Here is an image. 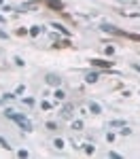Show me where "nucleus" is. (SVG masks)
Segmentation results:
<instances>
[{
    "instance_id": "nucleus-3",
    "label": "nucleus",
    "mask_w": 140,
    "mask_h": 159,
    "mask_svg": "<svg viewBox=\"0 0 140 159\" xmlns=\"http://www.w3.org/2000/svg\"><path fill=\"white\" fill-rule=\"evenodd\" d=\"M72 112H75V106H72V104H66V106L62 108V112H60V115H62L64 119H70V117H72Z\"/></svg>"
},
{
    "instance_id": "nucleus-16",
    "label": "nucleus",
    "mask_w": 140,
    "mask_h": 159,
    "mask_svg": "<svg viewBox=\"0 0 140 159\" xmlns=\"http://www.w3.org/2000/svg\"><path fill=\"white\" fill-rule=\"evenodd\" d=\"M38 32H40V28H36V25H34V28H32V30H30V34H32V36H36Z\"/></svg>"
},
{
    "instance_id": "nucleus-12",
    "label": "nucleus",
    "mask_w": 140,
    "mask_h": 159,
    "mask_svg": "<svg viewBox=\"0 0 140 159\" xmlns=\"http://www.w3.org/2000/svg\"><path fill=\"white\" fill-rule=\"evenodd\" d=\"M83 148H85V153H87V155L93 153V147H91V144H83Z\"/></svg>"
},
{
    "instance_id": "nucleus-10",
    "label": "nucleus",
    "mask_w": 140,
    "mask_h": 159,
    "mask_svg": "<svg viewBox=\"0 0 140 159\" xmlns=\"http://www.w3.org/2000/svg\"><path fill=\"white\" fill-rule=\"evenodd\" d=\"M111 127H125V121H113Z\"/></svg>"
},
{
    "instance_id": "nucleus-13",
    "label": "nucleus",
    "mask_w": 140,
    "mask_h": 159,
    "mask_svg": "<svg viewBox=\"0 0 140 159\" xmlns=\"http://www.w3.org/2000/svg\"><path fill=\"white\" fill-rule=\"evenodd\" d=\"M0 147H2V148H7V151H9V148H11V147H9V142H7V140H4V138H0Z\"/></svg>"
},
{
    "instance_id": "nucleus-11",
    "label": "nucleus",
    "mask_w": 140,
    "mask_h": 159,
    "mask_svg": "<svg viewBox=\"0 0 140 159\" xmlns=\"http://www.w3.org/2000/svg\"><path fill=\"white\" fill-rule=\"evenodd\" d=\"M53 28H55V30H60V32H64V34H68V30H66L64 25H60V24H53Z\"/></svg>"
},
{
    "instance_id": "nucleus-8",
    "label": "nucleus",
    "mask_w": 140,
    "mask_h": 159,
    "mask_svg": "<svg viewBox=\"0 0 140 159\" xmlns=\"http://www.w3.org/2000/svg\"><path fill=\"white\" fill-rule=\"evenodd\" d=\"M9 100H13V93H4V96H0V106H2L4 102H9Z\"/></svg>"
},
{
    "instance_id": "nucleus-14",
    "label": "nucleus",
    "mask_w": 140,
    "mask_h": 159,
    "mask_svg": "<svg viewBox=\"0 0 140 159\" xmlns=\"http://www.w3.org/2000/svg\"><path fill=\"white\" fill-rule=\"evenodd\" d=\"M72 129H83V123H81V121H75V123H72Z\"/></svg>"
},
{
    "instance_id": "nucleus-19",
    "label": "nucleus",
    "mask_w": 140,
    "mask_h": 159,
    "mask_svg": "<svg viewBox=\"0 0 140 159\" xmlns=\"http://www.w3.org/2000/svg\"><path fill=\"white\" fill-rule=\"evenodd\" d=\"M0 21H4V19H2V17H0Z\"/></svg>"
},
{
    "instance_id": "nucleus-2",
    "label": "nucleus",
    "mask_w": 140,
    "mask_h": 159,
    "mask_svg": "<svg viewBox=\"0 0 140 159\" xmlns=\"http://www.w3.org/2000/svg\"><path fill=\"white\" fill-rule=\"evenodd\" d=\"M45 81H47V83H49V85H53V87H57L60 85V83H62V79H60V76H57V74H47V76H45Z\"/></svg>"
},
{
    "instance_id": "nucleus-9",
    "label": "nucleus",
    "mask_w": 140,
    "mask_h": 159,
    "mask_svg": "<svg viewBox=\"0 0 140 159\" xmlns=\"http://www.w3.org/2000/svg\"><path fill=\"white\" fill-rule=\"evenodd\" d=\"M66 98V93H64L62 89H57V91H55V100H64Z\"/></svg>"
},
{
    "instance_id": "nucleus-6",
    "label": "nucleus",
    "mask_w": 140,
    "mask_h": 159,
    "mask_svg": "<svg viewBox=\"0 0 140 159\" xmlns=\"http://www.w3.org/2000/svg\"><path fill=\"white\" fill-rule=\"evenodd\" d=\"M98 79H100V74H98V72H89L87 76H85V81H87V83H96Z\"/></svg>"
},
{
    "instance_id": "nucleus-4",
    "label": "nucleus",
    "mask_w": 140,
    "mask_h": 159,
    "mask_svg": "<svg viewBox=\"0 0 140 159\" xmlns=\"http://www.w3.org/2000/svg\"><path fill=\"white\" fill-rule=\"evenodd\" d=\"M91 64L98 66V68H111V61H106V60H93Z\"/></svg>"
},
{
    "instance_id": "nucleus-17",
    "label": "nucleus",
    "mask_w": 140,
    "mask_h": 159,
    "mask_svg": "<svg viewBox=\"0 0 140 159\" xmlns=\"http://www.w3.org/2000/svg\"><path fill=\"white\" fill-rule=\"evenodd\" d=\"M55 147H57V148H64V140H60V138H57V140H55Z\"/></svg>"
},
{
    "instance_id": "nucleus-1",
    "label": "nucleus",
    "mask_w": 140,
    "mask_h": 159,
    "mask_svg": "<svg viewBox=\"0 0 140 159\" xmlns=\"http://www.w3.org/2000/svg\"><path fill=\"white\" fill-rule=\"evenodd\" d=\"M4 117L7 119H11V121H15L24 132H30L32 129V123H30V119H25L24 115H19V112H15V110H11V108H7L4 110Z\"/></svg>"
},
{
    "instance_id": "nucleus-5",
    "label": "nucleus",
    "mask_w": 140,
    "mask_h": 159,
    "mask_svg": "<svg viewBox=\"0 0 140 159\" xmlns=\"http://www.w3.org/2000/svg\"><path fill=\"white\" fill-rule=\"evenodd\" d=\"M47 4H49L51 9H55V11H62V2L60 0H47Z\"/></svg>"
},
{
    "instance_id": "nucleus-18",
    "label": "nucleus",
    "mask_w": 140,
    "mask_h": 159,
    "mask_svg": "<svg viewBox=\"0 0 140 159\" xmlns=\"http://www.w3.org/2000/svg\"><path fill=\"white\" fill-rule=\"evenodd\" d=\"M132 134V129H129V127H125V129H121V136H129Z\"/></svg>"
},
{
    "instance_id": "nucleus-15",
    "label": "nucleus",
    "mask_w": 140,
    "mask_h": 159,
    "mask_svg": "<svg viewBox=\"0 0 140 159\" xmlns=\"http://www.w3.org/2000/svg\"><path fill=\"white\" fill-rule=\"evenodd\" d=\"M108 157H111V159H119L121 155H119V153H115V151H111V153H108Z\"/></svg>"
},
{
    "instance_id": "nucleus-7",
    "label": "nucleus",
    "mask_w": 140,
    "mask_h": 159,
    "mask_svg": "<svg viewBox=\"0 0 140 159\" xmlns=\"http://www.w3.org/2000/svg\"><path fill=\"white\" fill-rule=\"evenodd\" d=\"M89 110H91V112H93V115H100V104H96V102H91V104H89Z\"/></svg>"
}]
</instances>
